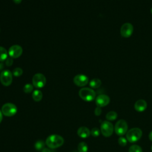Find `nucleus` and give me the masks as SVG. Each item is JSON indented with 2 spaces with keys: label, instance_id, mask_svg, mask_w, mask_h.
I'll return each mask as SVG.
<instances>
[{
  "label": "nucleus",
  "instance_id": "nucleus-3",
  "mask_svg": "<svg viewBox=\"0 0 152 152\" xmlns=\"http://www.w3.org/2000/svg\"><path fill=\"white\" fill-rule=\"evenodd\" d=\"M142 132L141 129L139 128H133L127 131L126 137L129 142L133 143L138 141L142 137Z\"/></svg>",
  "mask_w": 152,
  "mask_h": 152
},
{
  "label": "nucleus",
  "instance_id": "nucleus-32",
  "mask_svg": "<svg viewBox=\"0 0 152 152\" xmlns=\"http://www.w3.org/2000/svg\"><path fill=\"white\" fill-rule=\"evenodd\" d=\"M4 64H2V63H0V71L4 68Z\"/></svg>",
  "mask_w": 152,
  "mask_h": 152
},
{
  "label": "nucleus",
  "instance_id": "nucleus-9",
  "mask_svg": "<svg viewBox=\"0 0 152 152\" xmlns=\"http://www.w3.org/2000/svg\"><path fill=\"white\" fill-rule=\"evenodd\" d=\"M134 27L133 26L129 23L124 24L121 28V34L124 37H129L133 33Z\"/></svg>",
  "mask_w": 152,
  "mask_h": 152
},
{
  "label": "nucleus",
  "instance_id": "nucleus-34",
  "mask_svg": "<svg viewBox=\"0 0 152 152\" xmlns=\"http://www.w3.org/2000/svg\"><path fill=\"white\" fill-rule=\"evenodd\" d=\"M151 151H152V146H151Z\"/></svg>",
  "mask_w": 152,
  "mask_h": 152
},
{
  "label": "nucleus",
  "instance_id": "nucleus-26",
  "mask_svg": "<svg viewBox=\"0 0 152 152\" xmlns=\"http://www.w3.org/2000/svg\"><path fill=\"white\" fill-rule=\"evenodd\" d=\"M13 64V59L11 57H9V58H7L5 60V64L7 66H10L12 65Z\"/></svg>",
  "mask_w": 152,
  "mask_h": 152
},
{
  "label": "nucleus",
  "instance_id": "nucleus-36",
  "mask_svg": "<svg viewBox=\"0 0 152 152\" xmlns=\"http://www.w3.org/2000/svg\"></svg>",
  "mask_w": 152,
  "mask_h": 152
},
{
  "label": "nucleus",
  "instance_id": "nucleus-33",
  "mask_svg": "<svg viewBox=\"0 0 152 152\" xmlns=\"http://www.w3.org/2000/svg\"><path fill=\"white\" fill-rule=\"evenodd\" d=\"M151 11V13L152 14V8H151V11Z\"/></svg>",
  "mask_w": 152,
  "mask_h": 152
},
{
  "label": "nucleus",
  "instance_id": "nucleus-19",
  "mask_svg": "<svg viewBox=\"0 0 152 152\" xmlns=\"http://www.w3.org/2000/svg\"><path fill=\"white\" fill-rule=\"evenodd\" d=\"M45 143L43 140H38L34 144V148L37 151H42L45 148Z\"/></svg>",
  "mask_w": 152,
  "mask_h": 152
},
{
  "label": "nucleus",
  "instance_id": "nucleus-2",
  "mask_svg": "<svg viewBox=\"0 0 152 152\" xmlns=\"http://www.w3.org/2000/svg\"><path fill=\"white\" fill-rule=\"evenodd\" d=\"M79 96L86 102H91L96 98V92L91 88L84 87L80 90Z\"/></svg>",
  "mask_w": 152,
  "mask_h": 152
},
{
  "label": "nucleus",
  "instance_id": "nucleus-21",
  "mask_svg": "<svg viewBox=\"0 0 152 152\" xmlns=\"http://www.w3.org/2000/svg\"><path fill=\"white\" fill-rule=\"evenodd\" d=\"M129 152H142V150L141 147L138 145H131L128 150Z\"/></svg>",
  "mask_w": 152,
  "mask_h": 152
},
{
  "label": "nucleus",
  "instance_id": "nucleus-24",
  "mask_svg": "<svg viewBox=\"0 0 152 152\" xmlns=\"http://www.w3.org/2000/svg\"><path fill=\"white\" fill-rule=\"evenodd\" d=\"M127 139L125 138V137H121L119 138L118 141V144H119V145H121V147H124L127 144Z\"/></svg>",
  "mask_w": 152,
  "mask_h": 152
},
{
  "label": "nucleus",
  "instance_id": "nucleus-14",
  "mask_svg": "<svg viewBox=\"0 0 152 152\" xmlns=\"http://www.w3.org/2000/svg\"><path fill=\"white\" fill-rule=\"evenodd\" d=\"M78 135L82 138H86L90 136V131L86 126H81L77 130Z\"/></svg>",
  "mask_w": 152,
  "mask_h": 152
},
{
  "label": "nucleus",
  "instance_id": "nucleus-16",
  "mask_svg": "<svg viewBox=\"0 0 152 152\" xmlns=\"http://www.w3.org/2000/svg\"><path fill=\"white\" fill-rule=\"evenodd\" d=\"M102 84V81L99 78H93L92 79L90 83H89V85L90 86L91 88H99Z\"/></svg>",
  "mask_w": 152,
  "mask_h": 152
},
{
  "label": "nucleus",
  "instance_id": "nucleus-17",
  "mask_svg": "<svg viewBox=\"0 0 152 152\" xmlns=\"http://www.w3.org/2000/svg\"><path fill=\"white\" fill-rule=\"evenodd\" d=\"M7 58L8 52L7 50L4 48L0 46V62L5 61Z\"/></svg>",
  "mask_w": 152,
  "mask_h": 152
},
{
  "label": "nucleus",
  "instance_id": "nucleus-15",
  "mask_svg": "<svg viewBox=\"0 0 152 152\" xmlns=\"http://www.w3.org/2000/svg\"><path fill=\"white\" fill-rule=\"evenodd\" d=\"M43 97L42 92L39 90H35L32 93V98L35 102H40Z\"/></svg>",
  "mask_w": 152,
  "mask_h": 152
},
{
  "label": "nucleus",
  "instance_id": "nucleus-1",
  "mask_svg": "<svg viewBox=\"0 0 152 152\" xmlns=\"http://www.w3.org/2000/svg\"><path fill=\"white\" fill-rule=\"evenodd\" d=\"M64 140L59 135L52 134L48 137L46 140V144L50 148H56L63 145Z\"/></svg>",
  "mask_w": 152,
  "mask_h": 152
},
{
  "label": "nucleus",
  "instance_id": "nucleus-29",
  "mask_svg": "<svg viewBox=\"0 0 152 152\" xmlns=\"http://www.w3.org/2000/svg\"><path fill=\"white\" fill-rule=\"evenodd\" d=\"M148 138L150 139V141H152V131L149 133V135H148Z\"/></svg>",
  "mask_w": 152,
  "mask_h": 152
},
{
  "label": "nucleus",
  "instance_id": "nucleus-22",
  "mask_svg": "<svg viewBox=\"0 0 152 152\" xmlns=\"http://www.w3.org/2000/svg\"><path fill=\"white\" fill-rule=\"evenodd\" d=\"M33 90V85L31 84H26L23 87V91L26 93H30Z\"/></svg>",
  "mask_w": 152,
  "mask_h": 152
},
{
  "label": "nucleus",
  "instance_id": "nucleus-12",
  "mask_svg": "<svg viewBox=\"0 0 152 152\" xmlns=\"http://www.w3.org/2000/svg\"><path fill=\"white\" fill-rule=\"evenodd\" d=\"M110 102V98L107 95L100 94L96 98V104L100 107L107 106Z\"/></svg>",
  "mask_w": 152,
  "mask_h": 152
},
{
  "label": "nucleus",
  "instance_id": "nucleus-10",
  "mask_svg": "<svg viewBox=\"0 0 152 152\" xmlns=\"http://www.w3.org/2000/svg\"><path fill=\"white\" fill-rule=\"evenodd\" d=\"M23 53L22 48L18 45L11 46L8 49V55L12 58H17L20 57Z\"/></svg>",
  "mask_w": 152,
  "mask_h": 152
},
{
  "label": "nucleus",
  "instance_id": "nucleus-7",
  "mask_svg": "<svg viewBox=\"0 0 152 152\" xmlns=\"http://www.w3.org/2000/svg\"><path fill=\"white\" fill-rule=\"evenodd\" d=\"M46 83L45 76L41 73H37L34 74L32 78V83L34 87L37 88L43 87Z\"/></svg>",
  "mask_w": 152,
  "mask_h": 152
},
{
  "label": "nucleus",
  "instance_id": "nucleus-6",
  "mask_svg": "<svg viewBox=\"0 0 152 152\" xmlns=\"http://www.w3.org/2000/svg\"><path fill=\"white\" fill-rule=\"evenodd\" d=\"M128 124L124 119H120L115 124L114 129L115 133L119 136H122L128 131Z\"/></svg>",
  "mask_w": 152,
  "mask_h": 152
},
{
  "label": "nucleus",
  "instance_id": "nucleus-28",
  "mask_svg": "<svg viewBox=\"0 0 152 152\" xmlns=\"http://www.w3.org/2000/svg\"><path fill=\"white\" fill-rule=\"evenodd\" d=\"M41 152H51V151H50V150L49 148H44L41 151Z\"/></svg>",
  "mask_w": 152,
  "mask_h": 152
},
{
  "label": "nucleus",
  "instance_id": "nucleus-27",
  "mask_svg": "<svg viewBox=\"0 0 152 152\" xmlns=\"http://www.w3.org/2000/svg\"><path fill=\"white\" fill-rule=\"evenodd\" d=\"M101 113H102L101 107H100L99 106H97V107L94 110V114H95V115L100 116L101 115Z\"/></svg>",
  "mask_w": 152,
  "mask_h": 152
},
{
  "label": "nucleus",
  "instance_id": "nucleus-5",
  "mask_svg": "<svg viewBox=\"0 0 152 152\" xmlns=\"http://www.w3.org/2000/svg\"><path fill=\"white\" fill-rule=\"evenodd\" d=\"M114 127L113 124L107 121L102 122L100 125V132L106 137L111 136L113 132Z\"/></svg>",
  "mask_w": 152,
  "mask_h": 152
},
{
  "label": "nucleus",
  "instance_id": "nucleus-30",
  "mask_svg": "<svg viewBox=\"0 0 152 152\" xmlns=\"http://www.w3.org/2000/svg\"><path fill=\"white\" fill-rule=\"evenodd\" d=\"M13 1L14 2V3L18 4H20L22 0H13Z\"/></svg>",
  "mask_w": 152,
  "mask_h": 152
},
{
  "label": "nucleus",
  "instance_id": "nucleus-23",
  "mask_svg": "<svg viewBox=\"0 0 152 152\" xmlns=\"http://www.w3.org/2000/svg\"><path fill=\"white\" fill-rule=\"evenodd\" d=\"M23 69L21 68H15L12 71V75H14L15 77H20L23 74Z\"/></svg>",
  "mask_w": 152,
  "mask_h": 152
},
{
  "label": "nucleus",
  "instance_id": "nucleus-35",
  "mask_svg": "<svg viewBox=\"0 0 152 152\" xmlns=\"http://www.w3.org/2000/svg\"><path fill=\"white\" fill-rule=\"evenodd\" d=\"M74 152H77V151H74Z\"/></svg>",
  "mask_w": 152,
  "mask_h": 152
},
{
  "label": "nucleus",
  "instance_id": "nucleus-20",
  "mask_svg": "<svg viewBox=\"0 0 152 152\" xmlns=\"http://www.w3.org/2000/svg\"><path fill=\"white\" fill-rule=\"evenodd\" d=\"M78 152H87L88 145L85 142H81L78 145Z\"/></svg>",
  "mask_w": 152,
  "mask_h": 152
},
{
  "label": "nucleus",
  "instance_id": "nucleus-4",
  "mask_svg": "<svg viewBox=\"0 0 152 152\" xmlns=\"http://www.w3.org/2000/svg\"><path fill=\"white\" fill-rule=\"evenodd\" d=\"M1 112L2 114L6 116H12L17 112V107L13 103H7L2 106Z\"/></svg>",
  "mask_w": 152,
  "mask_h": 152
},
{
  "label": "nucleus",
  "instance_id": "nucleus-8",
  "mask_svg": "<svg viewBox=\"0 0 152 152\" xmlns=\"http://www.w3.org/2000/svg\"><path fill=\"white\" fill-rule=\"evenodd\" d=\"M0 81L4 86H9L11 85L12 81V72L8 69L2 71L0 74Z\"/></svg>",
  "mask_w": 152,
  "mask_h": 152
},
{
  "label": "nucleus",
  "instance_id": "nucleus-25",
  "mask_svg": "<svg viewBox=\"0 0 152 152\" xmlns=\"http://www.w3.org/2000/svg\"><path fill=\"white\" fill-rule=\"evenodd\" d=\"M91 135L94 137H97L100 135V130L97 128H93L90 131Z\"/></svg>",
  "mask_w": 152,
  "mask_h": 152
},
{
  "label": "nucleus",
  "instance_id": "nucleus-11",
  "mask_svg": "<svg viewBox=\"0 0 152 152\" xmlns=\"http://www.w3.org/2000/svg\"><path fill=\"white\" fill-rule=\"evenodd\" d=\"M74 83L78 87H83L88 83V78L84 74H78L73 79Z\"/></svg>",
  "mask_w": 152,
  "mask_h": 152
},
{
  "label": "nucleus",
  "instance_id": "nucleus-18",
  "mask_svg": "<svg viewBox=\"0 0 152 152\" xmlns=\"http://www.w3.org/2000/svg\"><path fill=\"white\" fill-rule=\"evenodd\" d=\"M118 117V114L115 111H110L108 112L106 115V118L107 121H112L115 120Z\"/></svg>",
  "mask_w": 152,
  "mask_h": 152
},
{
  "label": "nucleus",
  "instance_id": "nucleus-31",
  "mask_svg": "<svg viewBox=\"0 0 152 152\" xmlns=\"http://www.w3.org/2000/svg\"><path fill=\"white\" fill-rule=\"evenodd\" d=\"M2 121V113L1 112V110H0V124Z\"/></svg>",
  "mask_w": 152,
  "mask_h": 152
},
{
  "label": "nucleus",
  "instance_id": "nucleus-13",
  "mask_svg": "<svg viewBox=\"0 0 152 152\" xmlns=\"http://www.w3.org/2000/svg\"><path fill=\"white\" fill-rule=\"evenodd\" d=\"M147 107V102L143 99L138 100L134 104V108L137 112H143L144 111Z\"/></svg>",
  "mask_w": 152,
  "mask_h": 152
}]
</instances>
